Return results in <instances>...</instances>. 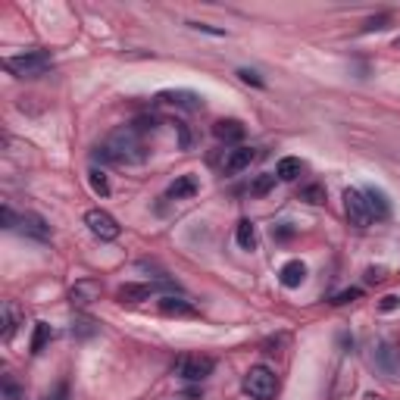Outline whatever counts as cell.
<instances>
[{"mask_svg": "<svg viewBox=\"0 0 400 400\" xmlns=\"http://www.w3.org/2000/svg\"><path fill=\"white\" fill-rule=\"evenodd\" d=\"M147 129L154 131V119H135L131 125L116 129L113 135L97 147V156L107 160V163H116V166L141 163L144 156H147V147H144V135H147Z\"/></svg>", "mask_w": 400, "mask_h": 400, "instance_id": "1", "label": "cell"}, {"mask_svg": "<svg viewBox=\"0 0 400 400\" xmlns=\"http://www.w3.org/2000/svg\"><path fill=\"white\" fill-rule=\"evenodd\" d=\"M50 66H54V56H50L48 50H25V54H19V56H7V60H3V69L13 72L16 78H38V75H44Z\"/></svg>", "mask_w": 400, "mask_h": 400, "instance_id": "2", "label": "cell"}, {"mask_svg": "<svg viewBox=\"0 0 400 400\" xmlns=\"http://www.w3.org/2000/svg\"><path fill=\"white\" fill-rule=\"evenodd\" d=\"M213 369H216V359H213V357L185 353V357L176 359L172 372H176L178 379H185V381H204V379H210V375H213Z\"/></svg>", "mask_w": 400, "mask_h": 400, "instance_id": "3", "label": "cell"}, {"mask_svg": "<svg viewBox=\"0 0 400 400\" xmlns=\"http://www.w3.org/2000/svg\"><path fill=\"white\" fill-rule=\"evenodd\" d=\"M244 391L251 394L253 400H272L278 391V379L272 369L266 366H253L251 372L244 375Z\"/></svg>", "mask_w": 400, "mask_h": 400, "instance_id": "4", "label": "cell"}, {"mask_svg": "<svg viewBox=\"0 0 400 400\" xmlns=\"http://www.w3.org/2000/svg\"><path fill=\"white\" fill-rule=\"evenodd\" d=\"M154 294H178V285L169 278H160V282H147V285H123L116 291V297L123 304H138V300H147Z\"/></svg>", "mask_w": 400, "mask_h": 400, "instance_id": "5", "label": "cell"}, {"mask_svg": "<svg viewBox=\"0 0 400 400\" xmlns=\"http://www.w3.org/2000/svg\"><path fill=\"white\" fill-rule=\"evenodd\" d=\"M344 213H347V219H350V225H357V229H366V225L372 222V210H369L366 194L357 188L344 191Z\"/></svg>", "mask_w": 400, "mask_h": 400, "instance_id": "6", "label": "cell"}, {"mask_svg": "<svg viewBox=\"0 0 400 400\" xmlns=\"http://www.w3.org/2000/svg\"><path fill=\"white\" fill-rule=\"evenodd\" d=\"M85 225H88V231L94 238H101V241H116V238H119V222H116L107 210H88L85 213Z\"/></svg>", "mask_w": 400, "mask_h": 400, "instance_id": "7", "label": "cell"}, {"mask_svg": "<svg viewBox=\"0 0 400 400\" xmlns=\"http://www.w3.org/2000/svg\"><path fill=\"white\" fill-rule=\"evenodd\" d=\"M257 147H235L225 154V163H222V172L225 176H238V172L251 169V163L257 160Z\"/></svg>", "mask_w": 400, "mask_h": 400, "instance_id": "8", "label": "cell"}, {"mask_svg": "<svg viewBox=\"0 0 400 400\" xmlns=\"http://www.w3.org/2000/svg\"><path fill=\"white\" fill-rule=\"evenodd\" d=\"M160 103H169V107H178V109H204V97L194 94V91H160L156 94Z\"/></svg>", "mask_w": 400, "mask_h": 400, "instance_id": "9", "label": "cell"}, {"mask_svg": "<svg viewBox=\"0 0 400 400\" xmlns=\"http://www.w3.org/2000/svg\"><path fill=\"white\" fill-rule=\"evenodd\" d=\"M16 229L22 231V235H28V238H34V241H50V225L44 222L38 213H22L19 216V225Z\"/></svg>", "mask_w": 400, "mask_h": 400, "instance_id": "10", "label": "cell"}, {"mask_svg": "<svg viewBox=\"0 0 400 400\" xmlns=\"http://www.w3.org/2000/svg\"><path fill=\"white\" fill-rule=\"evenodd\" d=\"M160 313L163 316H197V306L182 294H163L160 297Z\"/></svg>", "mask_w": 400, "mask_h": 400, "instance_id": "11", "label": "cell"}, {"mask_svg": "<svg viewBox=\"0 0 400 400\" xmlns=\"http://www.w3.org/2000/svg\"><path fill=\"white\" fill-rule=\"evenodd\" d=\"M306 278V266L300 263V260H288L285 266H282V272H278V282L285 288H300Z\"/></svg>", "mask_w": 400, "mask_h": 400, "instance_id": "12", "label": "cell"}, {"mask_svg": "<svg viewBox=\"0 0 400 400\" xmlns=\"http://www.w3.org/2000/svg\"><path fill=\"white\" fill-rule=\"evenodd\" d=\"M72 304H78V306H88L91 300H97L101 297V285L97 282H91V278H82V282H75V288H72Z\"/></svg>", "mask_w": 400, "mask_h": 400, "instance_id": "13", "label": "cell"}, {"mask_svg": "<svg viewBox=\"0 0 400 400\" xmlns=\"http://www.w3.org/2000/svg\"><path fill=\"white\" fill-rule=\"evenodd\" d=\"M213 135L219 138V141H241L244 138V125L238 123V119H219L216 125H213Z\"/></svg>", "mask_w": 400, "mask_h": 400, "instance_id": "14", "label": "cell"}, {"mask_svg": "<svg viewBox=\"0 0 400 400\" xmlns=\"http://www.w3.org/2000/svg\"><path fill=\"white\" fill-rule=\"evenodd\" d=\"M194 194H197L194 176H182V178H176V182L166 188V197H169V200H185V197H194Z\"/></svg>", "mask_w": 400, "mask_h": 400, "instance_id": "15", "label": "cell"}, {"mask_svg": "<svg viewBox=\"0 0 400 400\" xmlns=\"http://www.w3.org/2000/svg\"><path fill=\"white\" fill-rule=\"evenodd\" d=\"M363 194H366V200H369L372 219H388V216H391V204H388V197L381 194L379 188H366Z\"/></svg>", "mask_w": 400, "mask_h": 400, "instance_id": "16", "label": "cell"}, {"mask_svg": "<svg viewBox=\"0 0 400 400\" xmlns=\"http://www.w3.org/2000/svg\"><path fill=\"white\" fill-rule=\"evenodd\" d=\"M235 241L241 251H257V229H253L251 219H241L235 229Z\"/></svg>", "mask_w": 400, "mask_h": 400, "instance_id": "17", "label": "cell"}, {"mask_svg": "<svg viewBox=\"0 0 400 400\" xmlns=\"http://www.w3.org/2000/svg\"><path fill=\"white\" fill-rule=\"evenodd\" d=\"M300 172H304V163H300L297 156H285V160H278V166H275V178H282V182H294Z\"/></svg>", "mask_w": 400, "mask_h": 400, "instance_id": "18", "label": "cell"}, {"mask_svg": "<svg viewBox=\"0 0 400 400\" xmlns=\"http://www.w3.org/2000/svg\"><path fill=\"white\" fill-rule=\"evenodd\" d=\"M16 326H19V310H16V304H3V341H10L16 335Z\"/></svg>", "mask_w": 400, "mask_h": 400, "instance_id": "19", "label": "cell"}, {"mask_svg": "<svg viewBox=\"0 0 400 400\" xmlns=\"http://www.w3.org/2000/svg\"><path fill=\"white\" fill-rule=\"evenodd\" d=\"M50 338H54V328H50L48 322H38V326H34V338H32V353H41Z\"/></svg>", "mask_w": 400, "mask_h": 400, "instance_id": "20", "label": "cell"}, {"mask_svg": "<svg viewBox=\"0 0 400 400\" xmlns=\"http://www.w3.org/2000/svg\"><path fill=\"white\" fill-rule=\"evenodd\" d=\"M300 200H306V204H313V207L326 204V188H322V185H306V188L300 191Z\"/></svg>", "mask_w": 400, "mask_h": 400, "instance_id": "21", "label": "cell"}, {"mask_svg": "<svg viewBox=\"0 0 400 400\" xmlns=\"http://www.w3.org/2000/svg\"><path fill=\"white\" fill-rule=\"evenodd\" d=\"M88 182H91V188H94V194H101V197L109 194V182H107V176H103L101 169H91L88 172Z\"/></svg>", "mask_w": 400, "mask_h": 400, "instance_id": "22", "label": "cell"}, {"mask_svg": "<svg viewBox=\"0 0 400 400\" xmlns=\"http://www.w3.org/2000/svg\"><path fill=\"white\" fill-rule=\"evenodd\" d=\"M272 185H275V176H260L257 182L251 185V194H253V197H263V194H269V191H272Z\"/></svg>", "mask_w": 400, "mask_h": 400, "instance_id": "23", "label": "cell"}, {"mask_svg": "<svg viewBox=\"0 0 400 400\" xmlns=\"http://www.w3.org/2000/svg\"><path fill=\"white\" fill-rule=\"evenodd\" d=\"M359 297H363V291H359V288H350V291L335 294L332 304H335V306H344V304H353V300H359Z\"/></svg>", "mask_w": 400, "mask_h": 400, "instance_id": "24", "label": "cell"}, {"mask_svg": "<svg viewBox=\"0 0 400 400\" xmlns=\"http://www.w3.org/2000/svg\"><path fill=\"white\" fill-rule=\"evenodd\" d=\"M3 400H22V391H19V385H16L13 379H3Z\"/></svg>", "mask_w": 400, "mask_h": 400, "instance_id": "25", "label": "cell"}, {"mask_svg": "<svg viewBox=\"0 0 400 400\" xmlns=\"http://www.w3.org/2000/svg\"><path fill=\"white\" fill-rule=\"evenodd\" d=\"M238 75H241V82L257 85V88H263V78H260L257 72H251V69H238Z\"/></svg>", "mask_w": 400, "mask_h": 400, "instance_id": "26", "label": "cell"}, {"mask_svg": "<svg viewBox=\"0 0 400 400\" xmlns=\"http://www.w3.org/2000/svg\"><path fill=\"white\" fill-rule=\"evenodd\" d=\"M388 22H391V16H375V19H369L366 25H363V32H375V28H388Z\"/></svg>", "mask_w": 400, "mask_h": 400, "instance_id": "27", "label": "cell"}, {"mask_svg": "<svg viewBox=\"0 0 400 400\" xmlns=\"http://www.w3.org/2000/svg\"><path fill=\"white\" fill-rule=\"evenodd\" d=\"M397 304H400V297H397V294H388V297H381L379 310H381V313H391V310H397Z\"/></svg>", "mask_w": 400, "mask_h": 400, "instance_id": "28", "label": "cell"}, {"mask_svg": "<svg viewBox=\"0 0 400 400\" xmlns=\"http://www.w3.org/2000/svg\"><path fill=\"white\" fill-rule=\"evenodd\" d=\"M391 357H394V350L388 344H381V350H379V359H381V366H385V372H391Z\"/></svg>", "mask_w": 400, "mask_h": 400, "instance_id": "29", "label": "cell"}, {"mask_svg": "<svg viewBox=\"0 0 400 400\" xmlns=\"http://www.w3.org/2000/svg\"><path fill=\"white\" fill-rule=\"evenodd\" d=\"M0 216H3V229H16V225H19V219H16V213L10 210V207H3Z\"/></svg>", "mask_w": 400, "mask_h": 400, "instance_id": "30", "label": "cell"}, {"mask_svg": "<svg viewBox=\"0 0 400 400\" xmlns=\"http://www.w3.org/2000/svg\"><path fill=\"white\" fill-rule=\"evenodd\" d=\"M91 326H94V322L82 319V322H75V326H72V335H75V332H78V335H94V328H91Z\"/></svg>", "mask_w": 400, "mask_h": 400, "instance_id": "31", "label": "cell"}, {"mask_svg": "<svg viewBox=\"0 0 400 400\" xmlns=\"http://www.w3.org/2000/svg\"><path fill=\"white\" fill-rule=\"evenodd\" d=\"M394 48H397V50H400V38H397V41H394Z\"/></svg>", "mask_w": 400, "mask_h": 400, "instance_id": "32", "label": "cell"}]
</instances>
